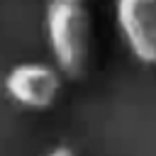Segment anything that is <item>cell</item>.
I'll list each match as a JSON object with an SVG mask.
<instances>
[{
	"label": "cell",
	"mask_w": 156,
	"mask_h": 156,
	"mask_svg": "<svg viewBox=\"0 0 156 156\" xmlns=\"http://www.w3.org/2000/svg\"><path fill=\"white\" fill-rule=\"evenodd\" d=\"M46 37L63 76L78 78L90 58V15L83 2L51 0L46 10Z\"/></svg>",
	"instance_id": "obj_1"
},
{
	"label": "cell",
	"mask_w": 156,
	"mask_h": 156,
	"mask_svg": "<svg viewBox=\"0 0 156 156\" xmlns=\"http://www.w3.org/2000/svg\"><path fill=\"white\" fill-rule=\"evenodd\" d=\"M63 85L61 68L39 61H24L7 71L5 76V93L27 110H49Z\"/></svg>",
	"instance_id": "obj_2"
},
{
	"label": "cell",
	"mask_w": 156,
	"mask_h": 156,
	"mask_svg": "<svg viewBox=\"0 0 156 156\" xmlns=\"http://www.w3.org/2000/svg\"><path fill=\"white\" fill-rule=\"evenodd\" d=\"M115 20L132 56L156 66V0H115Z\"/></svg>",
	"instance_id": "obj_3"
},
{
	"label": "cell",
	"mask_w": 156,
	"mask_h": 156,
	"mask_svg": "<svg viewBox=\"0 0 156 156\" xmlns=\"http://www.w3.org/2000/svg\"><path fill=\"white\" fill-rule=\"evenodd\" d=\"M46 156H76V154H73V149H68V146H56V149L49 151Z\"/></svg>",
	"instance_id": "obj_4"
},
{
	"label": "cell",
	"mask_w": 156,
	"mask_h": 156,
	"mask_svg": "<svg viewBox=\"0 0 156 156\" xmlns=\"http://www.w3.org/2000/svg\"><path fill=\"white\" fill-rule=\"evenodd\" d=\"M66 2H83V0H66Z\"/></svg>",
	"instance_id": "obj_5"
}]
</instances>
